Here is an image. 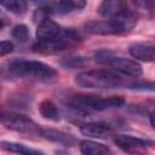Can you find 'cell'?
I'll return each instance as SVG.
<instances>
[{"label":"cell","mask_w":155,"mask_h":155,"mask_svg":"<svg viewBox=\"0 0 155 155\" xmlns=\"http://www.w3.org/2000/svg\"><path fill=\"white\" fill-rule=\"evenodd\" d=\"M8 71L22 79L35 81H51L57 76V71L51 65L33 59H13L8 63Z\"/></svg>","instance_id":"cell-1"},{"label":"cell","mask_w":155,"mask_h":155,"mask_svg":"<svg viewBox=\"0 0 155 155\" xmlns=\"http://www.w3.org/2000/svg\"><path fill=\"white\" fill-rule=\"evenodd\" d=\"M76 86L90 90H104L119 87L122 84V78L107 69H91L76 74L74 78Z\"/></svg>","instance_id":"cell-2"},{"label":"cell","mask_w":155,"mask_h":155,"mask_svg":"<svg viewBox=\"0 0 155 155\" xmlns=\"http://www.w3.org/2000/svg\"><path fill=\"white\" fill-rule=\"evenodd\" d=\"M94 61L98 63H102V64H108L114 70H116L124 75L132 76V78H138L143 73L142 65L136 59L117 56L113 51H109V50L97 51L94 53Z\"/></svg>","instance_id":"cell-3"},{"label":"cell","mask_w":155,"mask_h":155,"mask_svg":"<svg viewBox=\"0 0 155 155\" xmlns=\"http://www.w3.org/2000/svg\"><path fill=\"white\" fill-rule=\"evenodd\" d=\"M69 104L81 111L105 110L110 108H119L125 104V99L120 96L99 97V96H75L69 101Z\"/></svg>","instance_id":"cell-4"},{"label":"cell","mask_w":155,"mask_h":155,"mask_svg":"<svg viewBox=\"0 0 155 155\" xmlns=\"http://www.w3.org/2000/svg\"><path fill=\"white\" fill-rule=\"evenodd\" d=\"M1 124L10 130L17 131V132H23V133H39L40 127L38 126L36 122H34L31 119H29L25 115L16 114V113H1L0 116Z\"/></svg>","instance_id":"cell-5"},{"label":"cell","mask_w":155,"mask_h":155,"mask_svg":"<svg viewBox=\"0 0 155 155\" xmlns=\"http://www.w3.org/2000/svg\"><path fill=\"white\" fill-rule=\"evenodd\" d=\"M137 19H138V16H137L136 11L127 8L125 11H121L117 15L110 17L109 22L113 27L114 33L121 34V33H126V31L132 30L137 24Z\"/></svg>","instance_id":"cell-6"},{"label":"cell","mask_w":155,"mask_h":155,"mask_svg":"<svg viewBox=\"0 0 155 155\" xmlns=\"http://www.w3.org/2000/svg\"><path fill=\"white\" fill-rule=\"evenodd\" d=\"M114 143L116 144L117 148H120L124 151L134 153V151H139V150L147 148L153 142H150L148 139L139 138V137L130 136V134H116L114 137Z\"/></svg>","instance_id":"cell-7"},{"label":"cell","mask_w":155,"mask_h":155,"mask_svg":"<svg viewBox=\"0 0 155 155\" xmlns=\"http://www.w3.org/2000/svg\"><path fill=\"white\" fill-rule=\"evenodd\" d=\"M71 44L63 39L38 40L33 45V51L35 53H41V54H56L68 50Z\"/></svg>","instance_id":"cell-8"},{"label":"cell","mask_w":155,"mask_h":155,"mask_svg":"<svg viewBox=\"0 0 155 155\" xmlns=\"http://www.w3.org/2000/svg\"><path fill=\"white\" fill-rule=\"evenodd\" d=\"M80 132L91 138H108L114 134L113 127L103 122H86L80 126Z\"/></svg>","instance_id":"cell-9"},{"label":"cell","mask_w":155,"mask_h":155,"mask_svg":"<svg viewBox=\"0 0 155 155\" xmlns=\"http://www.w3.org/2000/svg\"><path fill=\"white\" fill-rule=\"evenodd\" d=\"M62 33V28L58 23H56L53 19L47 18L40 24H38L36 28V38L38 40H53L59 39Z\"/></svg>","instance_id":"cell-10"},{"label":"cell","mask_w":155,"mask_h":155,"mask_svg":"<svg viewBox=\"0 0 155 155\" xmlns=\"http://www.w3.org/2000/svg\"><path fill=\"white\" fill-rule=\"evenodd\" d=\"M130 54L136 61L142 62H155V46L148 44H132L128 48Z\"/></svg>","instance_id":"cell-11"},{"label":"cell","mask_w":155,"mask_h":155,"mask_svg":"<svg viewBox=\"0 0 155 155\" xmlns=\"http://www.w3.org/2000/svg\"><path fill=\"white\" fill-rule=\"evenodd\" d=\"M128 8V2L121 0H105L98 6V13L103 17H113L121 11Z\"/></svg>","instance_id":"cell-12"},{"label":"cell","mask_w":155,"mask_h":155,"mask_svg":"<svg viewBox=\"0 0 155 155\" xmlns=\"http://www.w3.org/2000/svg\"><path fill=\"white\" fill-rule=\"evenodd\" d=\"M79 148L82 155H111V151L107 145L92 139L81 140Z\"/></svg>","instance_id":"cell-13"},{"label":"cell","mask_w":155,"mask_h":155,"mask_svg":"<svg viewBox=\"0 0 155 155\" xmlns=\"http://www.w3.org/2000/svg\"><path fill=\"white\" fill-rule=\"evenodd\" d=\"M48 6L52 10V13L58 15H65L69 12H73L75 10H81L86 6V2L82 0H68V1H56L48 4Z\"/></svg>","instance_id":"cell-14"},{"label":"cell","mask_w":155,"mask_h":155,"mask_svg":"<svg viewBox=\"0 0 155 155\" xmlns=\"http://www.w3.org/2000/svg\"><path fill=\"white\" fill-rule=\"evenodd\" d=\"M39 134L41 137H44L45 139L63 144V145H74L76 143V139L68 133H64L62 131H57V130H40Z\"/></svg>","instance_id":"cell-15"},{"label":"cell","mask_w":155,"mask_h":155,"mask_svg":"<svg viewBox=\"0 0 155 155\" xmlns=\"http://www.w3.org/2000/svg\"><path fill=\"white\" fill-rule=\"evenodd\" d=\"M1 148L4 150H7L10 153H15L18 155H44V153L39 149L24 145L22 143L17 142H10V140H2L1 142Z\"/></svg>","instance_id":"cell-16"},{"label":"cell","mask_w":155,"mask_h":155,"mask_svg":"<svg viewBox=\"0 0 155 155\" xmlns=\"http://www.w3.org/2000/svg\"><path fill=\"white\" fill-rule=\"evenodd\" d=\"M85 30L93 35H110L115 34L113 27L108 21H90L85 24Z\"/></svg>","instance_id":"cell-17"},{"label":"cell","mask_w":155,"mask_h":155,"mask_svg":"<svg viewBox=\"0 0 155 155\" xmlns=\"http://www.w3.org/2000/svg\"><path fill=\"white\" fill-rule=\"evenodd\" d=\"M39 111L45 119H48L52 121H59L61 119V114H59L57 105L50 99H44L42 102H40Z\"/></svg>","instance_id":"cell-18"},{"label":"cell","mask_w":155,"mask_h":155,"mask_svg":"<svg viewBox=\"0 0 155 155\" xmlns=\"http://www.w3.org/2000/svg\"><path fill=\"white\" fill-rule=\"evenodd\" d=\"M1 6L12 13L19 15V13H24L27 11L28 4L24 0H4V1H1Z\"/></svg>","instance_id":"cell-19"},{"label":"cell","mask_w":155,"mask_h":155,"mask_svg":"<svg viewBox=\"0 0 155 155\" xmlns=\"http://www.w3.org/2000/svg\"><path fill=\"white\" fill-rule=\"evenodd\" d=\"M11 36L19 42H25L29 39V29L25 24H17L12 28Z\"/></svg>","instance_id":"cell-20"},{"label":"cell","mask_w":155,"mask_h":155,"mask_svg":"<svg viewBox=\"0 0 155 155\" xmlns=\"http://www.w3.org/2000/svg\"><path fill=\"white\" fill-rule=\"evenodd\" d=\"M50 15H52V10L48 5H44V6H39L33 15V19L34 22H36L38 24H40L41 22H44L45 19L50 18Z\"/></svg>","instance_id":"cell-21"},{"label":"cell","mask_w":155,"mask_h":155,"mask_svg":"<svg viewBox=\"0 0 155 155\" xmlns=\"http://www.w3.org/2000/svg\"><path fill=\"white\" fill-rule=\"evenodd\" d=\"M61 65H63L64 68H69V69L80 68L84 65V58L82 57H69V58L61 61Z\"/></svg>","instance_id":"cell-22"},{"label":"cell","mask_w":155,"mask_h":155,"mask_svg":"<svg viewBox=\"0 0 155 155\" xmlns=\"http://www.w3.org/2000/svg\"><path fill=\"white\" fill-rule=\"evenodd\" d=\"M13 48H15V46H13V44H12L11 41L2 40V41L0 42V56L4 57V56H6L7 53H11V52L13 51Z\"/></svg>","instance_id":"cell-23"},{"label":"cell","mask_w":155,"mask_h":155,"mask_svg":"<svg viewBox=\"0 0 155 155\" xmlns=\"http://www.w3.org/2000/svg\"><path fill=\"white\" fill-rule=\"evenodd\" d=\"M131 88L133 90H140V91H155V84L154 82H137L131 85Z\"/></svg>","instance_id":"cell-24"},{"label":"cell","mask_w":155,"mask_h":155,"mask_svg":"<svg viewBox=\"0 0 155 155\" xmlns=\"http://www.w3.org/2000/svg\"><path fill=\"white\" fill-rule=\"evenodd\" d=\"M149 122H150V125L155 128V111H153V113L149 115Z\"/></svg>","instance_id":"cell-25"},{"label":"cell","mask_w":155,"mask_h":155,"mask_svg":"<svg viewBox=\"0 0 155 155\" xmlns=\"http://www.w3.org/2000/svg\"><path fill=\"white\" fill-rule=\"evenodd\" d=\"M154 107H155V102H154Z\"/></svg>","instance_id":"cell-26"}]
</instances>
